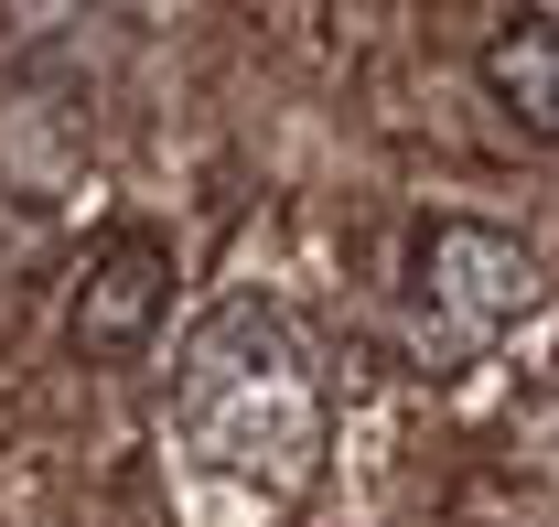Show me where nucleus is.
<instances>
[{"label": "nucleus", "mask_w": 559, "mask_h": 527, "mask_svg": "<svg viewBox=\"0 0 559 527\" xmlns=\"http://www.w3.org/2000/svg\"><path fill=\"white\" fill-rule=\"evenodd\" d=\"M162 453H183V495H226L248 527L290 517L323 453H334V409L323 366L270 302H215L173 355V409H162Z\"/></svg>", "instance_id": "obj_1"}, {"label": "nucleus", "mask_w": 559, "mask_h": 527, "mask_svg": "<svg viewBox=\"0 0 559 527\" xmlns=\"http://www.w3.org/2000/svg\"><path fill=\"white\" fill-rule=\"evenodd\" d=\"M549 313V259L485 215H441L419 237V333L441 355H495L516 324Z\"/></svg>", "instance_id": "obj_2"}, {"label": "nucleus", "mask_w": 559, "mask_h": 527, "mask_svg": "<svg viewBox=\"0 0 559 527\" xmlns=\"http://www.w3.org/2000/svg\"><path fill=\"white\" fill-rule=\"evenodd\" d=\"M162 302H173V248L151 237V226H119V237H97L86 259H75V291H66V344L75 355H140L151 324H162Z\"/></svg>", "instance_id": "obj_3"}, {"label": "nucleus", "mask_w": 559, "mask_h": 527, "mask_svg": "<svg viewBox=\"0 0 559 527\" xmlns=\"http://www.w3.org/2000/svg\"><path fill=\"white\" fill-rule=\"evenodd\" d=\"M474 86L516 140H559V11H538V0L506 11L474 55Z\"/></svg>", "instance_id": "obj_4"}]
</instances>
